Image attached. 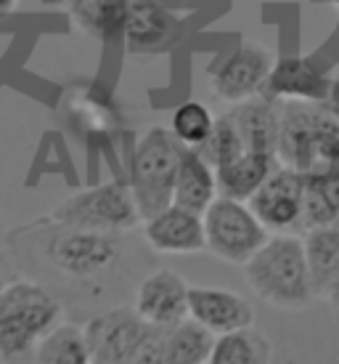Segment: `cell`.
I'll use <instances>...</instances> for the list:
<instances>
[{
  "label": "cell",
  "mask_w": 339,
  "mask_h": 364,
  "mask_svg": "<svg viewBox=\"0 0 339 364\" xmlns=\"http://www.w3.org/2000/svg\"><path fill=\"white\" fill-rule=\"evenodd\" d=\"M276 154L302 176L339 173V117L329 104L284 102Z\"/></svg>",
  "instance_id": "1"
},
{
  "label": "cell",
  "mask_w": 339,
  "mask_h": 364,
  "mask_svg": "<svg viewBox=\"0 0 339 364\" xmlns=\"http://www.w3.org/2000/svg\"><path fill=\"white\" fill-rule=\"evenodd\" d=\"M244 277L260 301L284 311H299L316 298L305 242L291 234L268 237V242L244 263Z\"/></svg>",
  "instance_id": "2"
},
{
  "label": "cell",
  "mask_w": 339,
  "mask_h": 364,
  "mask_svg": "<svg viewBox=\"0 0 339 364\" xmlns=\"http://www.w3.org/2000/svg\"><path fill=\"white\" fill-rule=\"evenodd\" d=\"M61 324V304L35 282L19 279L0 290V359L27 362L45 335Z\"/></svg>",
  "instance_id": "3"
},
{
  "label": "cell",
  "mask_w": 339,
  "mask_h": 364,
  "mask_svg": "<svg viewBox=\"0 0 339 364\" xmlns=\"http://www.w3.org/2000/svg\"><path fill=\"white\" fill-rule=\"evenodd\" d=\"M183 152L186 144H180L178 136L167 128H151L138 141L130 173V189L135 194L143 221L172 205L175 176Z\"/></svg>",
  "instance_id": "4"
},
{
  "label": "cell",
  "mask_w": 339,
  "mask_h": 364,
  "mask_svg": "<svg viewBox=\"0 0 339 364\" xmlns=\"http://www.w3.org/2000/svg\"><path fill=\"white\" fill-rule=\"evenodd\" d=\"M50 221L61 226H74V229H90V232L122 234L128 229H135L143 218L130 183L106 181L67 197L64 203L53 208Z\"/></svg>",
  "instance_id": "5"
},
{
  "label": "cell",
  "mask_w": 339,
  "mask_h": 364,
  "mask_svg": "<svg viewBox=\"0 0 339 364\" xmlns=\"http://www.w3.org/2000/svg\"><path fill=\"white\" fill-rule=\"evenodd\" d=\"M45 258L56 272L67 274L77 282H93L109 277L122 258L120 234L90 232L61 226L45 240Z\"/></svg>",
  "instance_id": "6"
},
{
  "label": "cell",
  "mask_w": 339,
  "mask_h": 364,
  "mask_svg": "<svg viewBox=\"0 0 339 364\" xmlns=\"http://www.w3.org/2000/svg\"><path fill=\"white\" fill-rule=\"evenodd\" d=\"M201 218L207 234V250L218 255L220 261L244 266L270 237L265 223L252 213L250 205L223 194L204 210Z\"/></svg>",
  "instance_id": "7"
},
{
  "label": "cell",
  "mask_w": 339,
  "mask_h": 364,
  "mask_svg": "<svg viewBox=\"0 0 339 364\" xmlns=\"http://www.w3.org/2000/svg\"><path fill=\"white\" fill-rule=\"evenodd\" d=\"M302 194H305V176L294 168L279 165L262 181L257 192L250 197V208L265 229H291L302 223Z\"/></svg>",
  "instance_id": "8"
},
{
  "label": "cell",
  "mask_w": 339,
  "mask_h": 364,
  "mask_svg": "<svg viewBox=\"0 0 339 364\" xmlns=\"http://www.w3.org/2000/svg\"><path fill=\"white\" fill-rule=\"evenodd\" d=\"M149 324L138 316L135 309L120 306L93 316L82 333L88 341V351L93 364H120L125 356L135 348L140 335L146 333Z\"/></svg>",
  "instance_id": "9"
},
{
  "label": "cell",
  "mask_w": 339,
  "mask_h": 364,
  "mask_svg": "<svg viewBox=\"0 0 339 364\" xmlns=\"http://www.w3.org/2000/svg\"><path fill=\"white\" fill-rule=\"evenodd\" d=\"M189 290L191 284L180 274L160 269L151 272L135 290V311L146 324L170 330L189 319Z\"/></svg>",
  "instance_id": "10"
},
{
  "label": "cell",
  "mask_w": 339,
  "mask_h": 364,
  "mask_svg": "<svg viewBox=\"0 0 339 364\" xmlns=\"http://www.w3.org/2000/svg\"><path fill=\"white\" fill-rule=\"evenodd\" d=\"M270 72H273V56L265 48L241 46L212 75V93L228 104H241L247 99L262 96Z\"/></svg>",
  "instance_id": "11"
},
{
  "label": "cell",
  "mask_w": 339,
  "mask_h": 364,
  "mask_svg": "<svg viewBox=\"0 0 339 364\" xmlns=\"http://www.w3.org/2000/svg\"><path fill=\"white\" fill-rule=\"evenodd\" d=\"M143 237L157 253L191 255L207 250V234L201 213L180 205H167L143 221Z\"/></svg>",
  "instance_id": "12"
},
{
  "label": "cell",
  "mask_w": 339,
  "mask_h": 364,
  "mask_svg": "<svg viewBox=\"0 0 339 364\" xmlns=\"http://www.w3.org/2000/svg\"><path fill=\"white\" fill-rule=\"evenodd\" d=\"M189 316L215 335L255 327V309L250 301L223 287H191Z\"/></svg>",
  "instance_id": "13"
},
{
  "label": "cell",
  "mask_w": 339,
  "mask_h": 364,
  "mask_svg": "<svg viewBox=\"0 0 339 364\" xmlns=\"http://www.w3.org/2000/svg\"><path fill=\"white\" fill-rule=\"evenodd\" d=\"M331 91V80L323 77L310 61L305 59H284L273 64L265 91L273 102H318L326 104Z\"/></svg>",
  "instance_id": "14"
},
{
  "label": "cell",
  "mask_w": 339,
  "mask_h": 364,
  "mask_svg": "<svg viewBox=\"0 0 339 364\" xmlns=\"http://www.w3.org/2000/svg\"><path fill=\"white\" fill-rule=\"evenodd\" d=\"M233 120L239 125L247 152L276 154L279 152V133H281V107L268 96H255L247 102L236 104ZM279 157V154H276Z\"/></svg>",
  "instance_id": "15"
},
{
  "label": "cell",
  "mask_w": 339,
  "mask_h": 364,
  "mask_svg": "<svg viewBox=\"0 0 339 364\" xmlns=\"http://www.w3.org/2000/svg\"><path fill=\"white\" fill-rule=\"evenodd\" d=\"M218 200V176L210 162L201 157L199 149L186 146L180 157L178 176H175V192H172V205L189 208L194 213H201Z\"/></svg>",
  "instance_id": "16"
},
{
  "label": "cell",
  "mask_w": 339,
  "mask_h": 364,
  "mask_svg": "<svg viewBox=\"0 0 339 364\" xmlns=\"http://www.w3.org/2000/svg\"><path fill=\"white\" fill-rule=\"evenodd\" d=\"M279 168V157L276 154L262 152H244L228 165H220L215 176H218V192L230 200H241L250 203V197L257 192L262 181L270 173Z\"/></svg>",
  "instance_id": "17"
},
{
  "label": "cell",
  "mask_w": 339,
  "mask_h": 364,
  "mask_svg": "<svg viewBox=\"0 0 339 364\" xmlns=\"http://www.w3.org/2000/svg\"><path fill=\"white\" fill-rule=\"evenodd\" d=\"M305 258H308L310 282L316 298H326L339 277V226H316L305 234Z\"/></svg>",
  "instance_id": "18"
},
{
  "label": "cell",
  "mask_w": 339,
  "mask_h": 364,
  "mask_svg": "<svg viewBox=\"0 0 339 364\" xmlns=\"http://www.w3.org/2000/svg\"><path fill=\"white\" fill-rule=\"evenodd\" d=\"M218 335L194 319H183L165 333V364H210Z\"/></svg>",
  "instance_id": "19"
},
{
  "label": "cell",
  "mask_w": 339,
  "mask_h": 364,
  "mask_svg": "<svg viewBox=\"0 0 339 364\" xmlns=\"http://www.w3.org/2000/svg\"><path fill=\"white\" fill-rule=\"evenodd\" d=\"M339 218V173L305 176L302 194V223L305 229L331 226Z\"/></svg>",
  "instance_id": "20"
},
{
  "label": "cell",
  "mask_w": 339,
  "mask_h": 364,
  "mask_svg": "<svg viewBox=\"0 0 339 364\" xmlns=\"http://www.w3.org/2000/svg\"><path fill=\"white\" fill-rule=\"evenodd\" d=\"M273 346L255 327H244L236 333L218 335L212 348L210 364H270Z\"/></svg>",
  "instance_id": "21"
},
{
  "label": "cell",
  "mask_w": 339,
  "mask_h": 364,
  "mask_svg": "<svg viewBox=\"0 0 339 364\" xmlns=\"http://www.w3.org/2000/svg\"><path fill=\"white\" fill-rule=\"evenodd\" d=\"M32 364H93L82 327L56 324L40 341Z\"/></svg>",
  "instance_id": "22"
},
{
  "label": "cell",
  "mask_w": 339,
  "mask_h": 364,
  "mask_svg": "<svg viewBox=\"0 0 339 364\" xmlns=\"http://www.w3.org/2000/svg\"><path fill=\"white\" fill-rule=\"evenodd\" d=\"M125 35L130 46H157L167 35L170 16L160 6V0H128V14H125Z\"/></svg>",
  "instance_id": "23"
},
{
  "label": "cell",
  "mask_w": 339,
  "mask_h": 364,
  "mask_svg": "<svg viewBox=\"0 0 339 364\" xmlns=\"http://www.w3.org/2000/svg\"><path fill=\"white\" fill-rule=\"evenodd\" d=\"M196 149H199L201 157L210 162L215 171H218L220 165H228L230 160H236L239 154L247 152L244 139H241L239 133V125H236L230 112H226L223 117H215V128H212L210 139L201 146H196Z\"/></svg>",
  "instance_id": "24"
},
{
  "label": "cell",
  "mask_w": 339,
  "mask_h": 364,
  "mask_svg": "<svg viewBox=\"0 0 339 364\" xmlns=\"http://www.w3.org/2000/svg\"><path fill=\"white\" fill-rule=\"evenodd\" d=\"M212 128H215V117L207 104L201 102H186L172 112V128L170 131L178 136L180 144L186 146H201L210 139Z\"/></svg>",
  "instance_id": "25"
},
{
  "label": "cell",
  "mask_w": 339,
  "mask_h": 364,
  "mask_svg": "<svg viewBox=\"0 0 339 364\" xmlns=\"http://www.w3.org/2000/svg\"><path fill=\"white\" fill-rule=\"evenodd\" d=\"M165 333L162 327H146L135 348L120 364H165Z\"/></svg>",
  "instance_id": "26"
},
{
  "label": "cell",
  "mask_w": 339,
  "mask_h": 364,
  "mask_svg": "<svg viewBox=\"0 0 339 364\" xmlns=\"http://www.w3.org/2000/svg\"><path fill=\"white\" fill-rule=\"evenodd\" d=\"M326 104H329V109L339 117V80L331 82V91H329V99H326Z\"/></svg>",
  "instance_id": "27"
},
{
  "label": "cell",
  "mask_w": 339,
  "mask_h": 364,
  "mask_svg": "<svg viewBox=\"0 0 339 364\" xmlns=\"http://www.w3.org/2000/svg\"><path fill=\"white\" fill-rule=\"evenodd\" d=\"M326 301H329V304L339 311V277H337V282L331 284V290H329V295H326Z\"/></svg>",
  "instance_id": "28"
},
{
  "label": "cell",
  "mask_w": 339,
  "mask_h": 364,
  "mask_svg": "<svg viewBox=\"0 0 339 364\" xmlns=\"http://www.w3.org/2000/svg\"><path fill=\"white\" fill-rule=\"evenodd\" d=\"M16 3H19V0H0V16L11 14V11L16 9Z\"/></svg>",
  "instance_id": "29"
},
{
  "label": "cell",
  "mask_w": 339,
  "mask_h": 364,
  "mask_svg": "<svg viewBox=\"0 0 339 364\" xmlns=\"http://www.w3.org/2000/svg\"><path fill=\"white\" fill-rule=\"evenodd\" d=\"M334 3H337V6H339V0H334Z\"/></svg>",
  "instance_id": "30"
}]
</instances>
